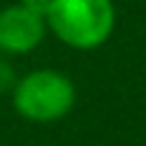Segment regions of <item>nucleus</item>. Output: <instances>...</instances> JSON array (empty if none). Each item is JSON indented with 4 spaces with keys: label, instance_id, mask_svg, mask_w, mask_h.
Listing matches in <instances>:
<instances>
[{
    "label": "nucleus",
    "instance_id": "obj_4",
    "mask_svg": "<svg viewBox=\"0 0 146 146\" xmlns=\"http://www.w3.org/2000/svg\"><path fill=\"white\" fill-rule=\"evenodd\" d=\"M49 3H51V0H21V5H26L28 10H33V13L44 15V18H46V10H49Z\"/></svg>",
    "mask_w": 146,
    "mask_h": 146
},
{
    "label": "nucleus",
    "instance_id": "obj_3",
    "mask_svg": "<svg viewBox=\"0 0 146 146\" xmlns=\"http://www.w3.org/2000/svg\"><path fill=\"white\" fill-rule=\"evenodd\" d=\"M46 18L15 3L0 10V51L3 54H28L46 36Z\"/></svg>",
    "mask_w": 146,
    "mask_h": 146
},
{
    "label": "nucleus",
    "instance_id": "obj_2",
    "mask_svg": "<svg viewBox=\"0 0 146 146\" xmlns=\"http://www.w3.org/2000/svg\"><path fill=\"white\" fill-rule=\"evenodd\" d=\"M74 103V82L56 69H33L13 85V108L33 123L62 121L72 113Z\"/></svg>",
    "mask_w": 146,
    "mask_h": 146
},
{
    "label": "nucleus",
    "instance_id": "obj_1",
    "mask_svg": "<svg viewBox=\"0 0 146 146\" xmlns=\"http://www.w3.org/2000/svg\"><path fill=\"white\" fill-rule=\"evenodd\" d=\"M46 28L69 49L92 51L113 36L115 5L113 0H51Z\"/></svg>",
    "mask_w": 146,
    "mask_h": 146
}]
</instances>
